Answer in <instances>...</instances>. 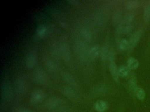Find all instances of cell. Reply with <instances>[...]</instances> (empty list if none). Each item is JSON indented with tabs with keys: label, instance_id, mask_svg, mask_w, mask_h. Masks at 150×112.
I'll return each mask as SVG.
<instances>
[{
	"label": "cell",
	"instance_id": "6da1fadb",
	"mask_svg": "<svg viewBox=\"0 0 150 112\" xmlns=\"http://www.w3.org/2000/svg\"><path fill=\"white\" fill-rule=\"evenodd\" d=\"M75 48L77 55L82 59H86L88 57H89V49L87 45L83 41H79L76 42Z\"/></svg>",
	"mask_w": 150,
	"mask_h": 112
},
{
	"label": "cell",
	"instance_id": "7a4b0ae2",
	"mask_svg": "<svg viewBox=\"0 0 150 112\" xmlns=\"http://www.w3.org/2000/svg\"><path fill=\"white\" fill-rule=\"evenodd\" d=\"M60 50L61 54L64 60L66 61L70 60L71 54L69 46L67 43L64 41H62L60 43Z\"/></svg>",
	"mask_w": 150,
	"mask_h": 112
},
{
	"label": "cell",
	"instance_id": "3957f363",
	"mask_svg": "<svg viewBox=\"0 0 150 112\" xmlns=\"http://www.w3.org/2000/svg\"><path fill=\"white\" fill-rule=\"evenodd\" d=\"M141 35L142 32L140 30L137 31L132 34L129 40V48H133L138 43L141 38Z\"/></svg>",
	"mask_w": 150,
	"mask_h": 112
},
{
	"label": "cell",
	"instance_id": "277c9868",
	"mask_svg": "<svg viewBox=\"0 0 150 112\" xmlns=\"http://www.w3.org/2000/svg\"><path fill=\"white\" fill-rule=\"evenodd\" d=\"M109 69L110 73L114 79L116 81H119L118 68L116 65L114 60H110L109 62Z\"/></svg>",
	"mask_w": 150,
	"mask_h": 112
},
{
	"label": "cell",
	"instance_id": "5b68a950",
	"mask_svg": "<svg viewBox=\"0 0 150 112\" xmlns=\"http://www.w3.org/2000/svg\"><path fill=\"white\" fill-rule=\"evenodd\" d=\"M44 98L43 92L42 90L38 89L35 90L31 96V102L33 103H38L41 102Z\"/></svg>",
	"mask_w": 150,
	"mask_h": 112
},
{
	"label": "cell",
	"instance_id": "8992f818",
	"mask_svg": "<svg viewBox=\"0 0 150 112\" xmlns=\"http://www.w3.org/2000/svg\"><path fill=\"white\" fill-rule=\"evenodd\" d=\"M35 77L37 81L40 84H44L47 81V76L45 73L40 69L37 70L35 73Z\"/></svg>",
	"mask_w": 150,
	"mask_h": 112
},
{
	"label": "cell",
	"instance_id": "52a82bcc",
	"mask_svg": "<svg viewBox=\"0 0 150 112\" xmlns=\"http://www.w3.org/2000/svg\"><path fill=\"white\" fill-rule=\"evenodd\" d=\"M22 79L19 78L17 80L16 83V91L21 94L24 93L26 90V85Z\"/></svg>",
	"mask_w": 150,
	"mask_h": 112
},
{
	"label": "cell",
	"instance_id": "ba28073f",
	"mask_svg": "<svg viewBox=\"0 0 150 112\" xmlns=\"http://www.w3.org/2000/svg\"><path fill=\"white\" fill-rule=\"evenodd\" d=\"M61 103V101L58 98H53L50 99L47 102V106L50 108L54 109L58 107Z\"/></svg>",
	"mask_w": 150,
	"mask_h": 112
},
{
	"label": "cell",
	"instance_id": "9c48e42d",
	"mask_svg": "<svg viewBox=\"0 0 150 112\" xmlns=\"http://www.w3.org/2000/svg\"><path fill=\"white\" fill-rule=\"evenodd\" d=\"M141 4L140 1H137V0H131L128 1L126 3L125 5V8L126 9L132 10L133 9L138 8L140 4Z\"/></svg>",
	"mask_w": 150,
	"mask_h": 112
},
{
	"label": "cell",
	"instance_id": "30bf717a",
	"mask_svg": "<svg viewBox=\"0 0 150 112\" xmlns=\"http://www.w3.org/2000/svg\"><path fill=\"white\" fill-rule=\"evenodd\" d=\"M108 108V104L104 101L100 100L97 102L95 104V108L100 112H104Z\"/></svg>",
	"mask_w": 150,
	"mask_h": 112
},
{
	"label": "cell",
	"instance_id": "8fae6325",
	"mask_svg": "<svg viewBox=\"0 0 150 112\" xmlns=\"http://www.w3.org/2000/svg\"><path fill=\"white\" fill-rule=\"evenodd\" d=\"M101 50L98 46H94L89 49V56L91 57L95 58L100 53Z\"/></svg>",
	"mask_w": 150,
	"mask_h": 112
},
{
	"label": "cell",
	"instance_id": "7c38bea8",
	"mask_svg": "<svg viewBox=\"0 0 150 112\" xmlns=\"http://www.w3.org/2000/svg\"><path fill=\"white\" fill-rule=\"evenodd\" d=\"M127 64H128L127 66L131 69H136L137 68L139 65L138 61L136 59L133 57H130L127 60Z\"/></svg>",
	"mask_w": 150,
	"mask_h": 112
},
{
	"label": "cell",
	"instance_id": "4fadbf2b",
	"mask_svg": "<svg viewBox=\"0 0 150 112\" xmlns=\"http://www.w3.org/2000/svg\"><path fill=\"white\" fill-rule=\"evenodd\" d=\"M130 69L128 66H122L118 68V74L119 76L125 77L129 75L130 72Z\"/></svg>",
	"mask_w": 150,
	"mask_h": 112
},
{
	"label": "cell",
	"instance_id": "5bb4252c",
	"mask_svg": "<svg viewBox=\"0 0 150 112\" xmlns=\"http://www.w3.org/2000/svg\"><path fill=\"white\" fill-rule=\"evenodd\" d=\"M45 64L49 71H53L56 69V65H55V63L51 59L49 58H46L45 59Z\"/></svg>",
	"mask_w": 150,
	"mask_h": 112
},
{
	"label": "cell",
	"instance_id": "9a60e30c",
	"mask_svg": "<svg viewBox=\"0 0 150 112\" xmlns=\"http://www.w3.org/2000/svg\"><path fill=\"white\" fill-rule=\"evenodd\" d=\"M35 52H31L28 54L27 59V64L28 66H32L35 64Z\"/></svg>",
	"mask_w": 150,
	"mask_h": 112
},
{
	"label": "cell",
	"instance_id": "2e32d148",
	"mask_svg": "<svg viewBox=\"0 0 150 112\" xmlns=\"http://www.w3.org/2000/svg\"><path fill=\"white\" fill-rule=\"evenodd\" d=\"M129 88L131 91L135 92L138 87L137 86V82H136V79L134 75L132 76L129 81Z\"/></svg>",
	"mask_w": 150,
	"mask_h": 112
},
{
	"label": "cell",
	"instance_id": "e0dca14e",
	"mask_svg": "<svg viewBox=\"0 0 150 112\" xmlns=\"http://www.w3.org/2000/svg\"><path fill=\"white\" fill-rule=\"evenodd\" d=\"M144 15L145 21L148 22L150 19V1H148L146 5Z\"/></svg>",
	"mask_w": 150,
	"mask_h": 112
},
{
	"label": "cell",
	"instance_id": "ac0fdd59",
	"mask_svg": "<svg viewBox=\"0 0 150 112\" xmlns=\"http://www.w3.org/2000/svg\"><path fill=\"white\" fill-rule=\"evenodd\" d=\"M119 46L120 49L123 50H125L129 49V40L125 38L121 39L119 42Z\"/></svg>",
	"mask_w": 150,
	"mask_h": 112
},
{
	"label": "cell",
	"instance_id": "d6986e66",
	"mask_svg": "<svg viewBox=\"0 0 150 112\" xmlns=\"http://www.w3.org/2000/svg\"><path fill=\"white\" fill-rule=\"evenodd\" d=\"M134 93L139 99L143 100L144 99L145 93L144 91L142 88L138 87Z\"/></svg>",
	"mask_w": 150,
	"mask_h": 112
},
{
	"label": "cell",
	"instance_id": "ffe728a7",
	"mask_svg": "<svg viewBox=\"0 0 150 112\" xmlns=\"http://www.w3.org/2000/svg\"><path fill=\"white\" fill-rule=\"evenodd\" d=\"M81 34L82 36L86 39H90L92 37L91 31L87 28H83L81 31Z\"/></svg>",
	"mask_w": 150,
	"mask_h": 112
},
{
	"label": "cell",
	"instance_id": "44dd1931",
	"mask_svg": "<svg viewBox=\"0 0 150 112\" xmlns=\"http://www.w3.org/2000/svg\"><path fill=\"white\" fill-rule=\"evenodd\" d=\"M100 56L102 60H105L107 59L109 54L108 53V48L106 46H103L100 50Z\"/></svg>",
	"mask_w": 150,
	"mask_h": 112
},
{
	"label": "cell",
	"instance_id": "7402d4cb",
	"mask_svg": "<svg viewBox=\"0 0 150 112\" xmlns=\"http://www.w3.org/2000/svg\"><path fill=\"white\" fill-rule=\"evenodd\" d=\"M113 20L115 22H118L121 20V12L119 10H117L115 11L113 15Z\"/></svg>",
	"mask_w": 150,
	"mask_h": 112
},
{
	"label": "cell",
	"instance_id": "603a6c76",
	"mask_svg": "<svg viewBox=\"0 0 150 112\" xmlns=\"http://www.w3.org/2000/svg\"><path fill=\"white\" fill-rule=\"evenodd\" d=\"M135 14L133 12H129V13H127L125 18V20L126 22L129 23L131 22L135 18Z\"/></svg>",
	"mask_w": 150,
	"mask_h": 112
},
{
	"label": "cell",
	"instance_id": "cb8c5ba5",
	"mask_svg": "<svg viewBox=\"0 0 150 112\" xmlns=\"http://www.w3.org/2000/svg\"><path fill=\"white\" fill-rule=\"evenodd\" d=\"M65 93L69 98H72L74 96V92L73 90L69 88H67L64 90Z\"/></svg>",
	"mask_w": 150,
	"mask_h": 112
},
{
	"label": "cell",
	"instance_id": "d4e9b609",
	"mask_svg": "<svg viewBox=\"0 0 150 112\" xmlns=\"http://www.w3.org/2000/svg\"><path fill=\"white\" fill-rule=\"evenodd\" d=\"M64 78L67 81H68L69 83H73L74 80L73 79L72 77L70 75V74H68V73H64Z\"/></svg>",
	"mask_w": 150,
	"mask_h": 112
},
{
	"label": "cell",
	"instance_id": "484cf974",
	"mask_svg": "<svg viewBox=\"0 0 150 112\" xmlns=\"http://www.w3.org/2000/svg\"><path fill=\"white\" fill-rule=\"evenodd\" d=\"M132 27L131 25H126L125 27L123 29V31L125 33H128L129 32H130L132 30Z\"/></svg>",
	"mask_w": 150,
	"mask_h": 112
},
{
	"label": "cell",
	"instance_id": "4316f807",
	"mask_svg": "<svg viewBox=\"0 0 150 112\" xmlns=\"http://www.w3.org/2000/svg\"><path fill=\"white\" fill-rule=\"evenodd\" d=\"M53 53L54 54V57H56V58L59 57V52L58 49L57 47H54L53 50Z\"/></svg>",
	"mask_w": 150,
	"mask_h": 112
},
{
	"label": "cell",
	"instance_id": "83f0119b",
	"mask_svg": "<svg viewBox=\"0 0 150 112\" xmlns=\"http://www.w3.org/2000/svg\"><path fill=\"white\" fill-rule=\"evenodd\" d=\"M16 112H32V111H30V110H28L27 109H23V108H22V109H18L16 111Z\"/></svg>",
	"mask_w": 150,
	"mask_h": 112
},
{
	"label": "cell",
	"instance_id": "f1b7e54d",
	"mask_svg": "<svg viewBox=\"0 0 150 112\" xmlns=\"http://www.w3.org/2000/svg\"><path fill=\"white\" fill-rule=\"evenodd\" d=\"M45 31V28L43 26H41L40 28H39V32L40 33H42L44 32Z\"/></svg>",
	"mask_w": 150,
	"mask_h": 112
}]
</instances>
